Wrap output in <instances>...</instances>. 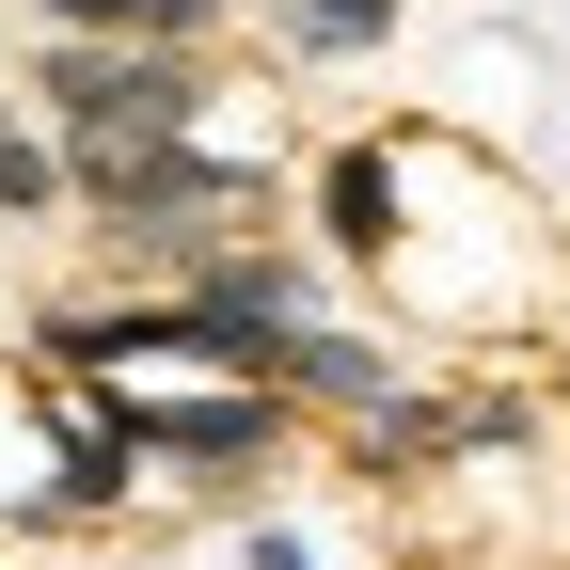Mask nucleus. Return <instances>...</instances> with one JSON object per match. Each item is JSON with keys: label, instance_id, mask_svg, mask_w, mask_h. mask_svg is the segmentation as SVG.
Masks as SVG:
<instances>
[{"label": "nucleus", "instance_id": "20e7f679", "mask_svg": "<svg viewBox=\"0 0 570 570\" xmlns=\"http://www.w3.org/2000/svg\"><path fill=\"white\" fill-rule=\"evenodd\" d=\"M48 32H96V48H206L238 0H32Z\"/></svg>", "mask_w": 570, "mask_h": 570}, {"label": "nucleus", "instance_id": "423d86ee", "mask_svg": "<svg viewBox=\"0 0 570 570\" xmlns=\"http://www.w3.org/2000/svg\"><path fill=\"white\" fill-rule=\"evenodd\" d=\"M0 223H63V142L32 127V96H0Z\"/></svg>", "mask_w": 570, "mask_h": 570}, {"label": "nucleus", "instance_id": "f257e3e1", "mask_svg": "<svg viewBox=\"0 0 570 570\" xmlns=\"http://www.w3.org/2000/svg\"><path fill=\"white\" fill-rule=\"evenodd\" d=\"M17 96H32V127L63 142V206L127 190L142 159H175V142H206V111H223V80H206V48H96V32H48Z\"/></svg>", "mask_w": 570, "mask_h": 570}, {"label": "nucleus", "instance_id": "f03ea898", "mask_svg": "<svg viewBox=\"0 0 570 570\" xmlns=\"http://www.w3.org/2000/svg\"><path fill=\"white\" fill-rule=\"evenodd\" d=\"M111 412L142 428V475H175V491H254L302 444V412L269 381H159V396H111Z\"/></svg>", "mask_w": 570, "mask_h": 570}, {"label": "nucleus", "instance_id": "7ed1b4c3", "mask_svg": "<svg viewBox=\"0 0 570 570\" xmlns=\"http://www.w3.org/2000/svg\"><path fill=\"white\" fill-rule=\"evenodd\" d=\"M302 223L348 269H396V238H412V142H333V159L302 175Z\"/></svg>", "mask_w": 570, "mask_h": 570}, {"label": "nucleus", "instance_id": "0eeeda50", "mask_svg": "<svg viewBox=\"0 0 570 570\" xmlns=\"http://www.w3.org/2000/svg\"><path fill=\"white\" fill-rule=\"evenodd\" d=\"M238 570H317V539H302V523H254V539H238Z\"/></svg>", "mask_w": 570, "mask_h": 570}, {"label": "nucleus", "instance_id": "39448f33", "mask_svg": "<svg viewBox=\"0 0 570 570\" xmlns=\"http://www.w3.org/2000/svg\"><path fill=\"white\" fill-rule=\"evenodd\" d=\"M254 17H269L285 63H365V48L396 32V0H254Z\"/></svg>", "mask_w": 570, "mask_h": 570}]
</instances>
